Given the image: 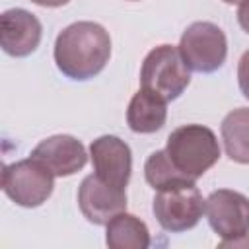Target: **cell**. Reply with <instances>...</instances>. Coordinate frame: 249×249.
Returning a JSON list of instances; mask_svg holds the SVG:
<instances>
[{"label": "cell", "instance_id": "6da1fadb", "mask_svg": "<svg viewBox=\"0 0 249 249\" xmlns=\"http://www.w3.org/2000/svg\"><path fill=\"white\" fill-rule=\"evenodd\" d=\"M111 58V37L95 21H76L64 27L54 41L58 70L76 82L95 78Z\"/></svg>", "mask_w": 249, "mask_h": 249}, {"label": "cell", "instance_id": "7a4b0ae2", "mask_svg": "<svg viewBox=\"0 0 249 249\" xmlns=\"http://www.w3.org/2000/svg\"><path fill=\"white\" fill-rule=\"evenodd\" d=\"M165 152L187 177L196 181L218 161L220 144L208 126L183 124L169 134Z\"/></svg>", "mask_w": 249, "mask_h": 249}, {"label": "cell", "instance_id": "3957f363", "mask_svg": "<svg viewBox=\"0 0 249 249\" xmlns=\"http://www.w3.org/2000/svg\"><path fill=\"white\" fill-rule=\"evenodd\" d=\"M140 84L144 89L161 95L165 101L177 99L191 84V68L179 47L160 45L152 49L142 62Z\"/></svg>", "mask_w": 249, "mask_h": 249}, {"label": "cell", "instance_id": "277c9868", "mask_svg": "<svg viewBox=\"0 0 249 249\" xmlns=\"http://www.w3.org/2000/svg\"><path fill=\"white\" fill-rule=\"evenodd\" d=\"M206 200L195 183H183L160 189L154 196V216L158 224L171 233H181L195 228L204 214Z\"/></svg>", "mask_w": 249, "mask_h": 249}, {"label": "cell", "instance_id": "5b68a950", "mask_svg": "<svg viewBox=\"0 0 249 249\" xmlns=\"http://www.w3.org/2000/svg\"><path fill=\"white\" fill-rule=\"evenodd\" d=\"M0 185L6 196L12 198L16 204L23 208H35L51 196L54 187V175L35 158H27L4 165Z\"/></svg>", "mask_w": 249, "mask_h": 249}, {"label": "cell", "instance_id": "8992f818", "mask_svg": "<svg viewBox=\"0 0 249 249\" xmlns=\"http://www.w3.org/2000/svg\"><path fill=\"white\" fill-rule=\"evenodd\" d=\"M179 51L187 66L200 74H212L220 70L228 56V41L224 31L212 21L191 23L179 43Z\"/></svg>", "mask_w": 249, "mask_h": 249}, {"label": "cell", "instance_id": "52a82bcc", "mask_svg": "<svg viewBox=\"0 0 249 249\" xmlns=\"http://www.w3.org/2000/svg\"><path fill=\"white\" fill-rule=\"evenodd\" d=\"M204 214L210 228L222 235L224 241H233L249 233V198L237 191L218 189L210 193Z\"/></svg>", "mask_w": 249, "mask_h": 249}, {"label": "cell", "instance_id": "ba28073f", "mask_svg": "<svg viewBox=\"0 0 249 249\" xmlns=\"http://www.w3.org/2000/svg\"><path fill=\"white\" fill-rule=\"evenodd\" d=\"M78 204L88 222L107 226L117 214L126 210V189H117L93 173L82 181Z\"/></svg>", "mask_w": 249, "mask_h": 249}, {"label": "cell", "instance_id": "9c48e42d", "mask_svg": "<svg viewBox=\"0 0 249 249\" xmlns=\"http://www.w3.org/2000/svg\"><path fill=\"white\" fill-rule=\"evenodd\" d=\"M89 156L95 175L101 181L117 189H126L132 171V154L124 140L111 134L99 136L91 142Z\"/></svg>", "mask_w": 249, "mask_h": 249}, {"label": "cell", "instance_id": "30bf717a", "mask_svg": "<svg viewBox=\"0 0 249 249\" xmlns=\"http://www.w3.org/2000/svg\"><path fill=\"white\" fill-rule=\"evenodd\" d=\"M41 21L27 10L12 8L0 18V47L6 54L21 58L37 51L41 43Z\"/></svg>", "mask_w": 249, "mask_h": 249}, {"label": "cell", "instance_id": "8fae6325", "mask_svg": "<svg viewBox=\"0 0 249 249\" xmlns=\"http://www.w3.org/2000/svg\"><path fill=\"white\" fill-rule=\"evenodd\" d=\"M31 158L41 161L54 177L74 175L88 161L84 144L78 138L68 136V134H56V136H49L41 140L33 148Z\"/></svg>", "mask_w": 249, "mask_h": 249}, {"label": "cell", "instance_id": "7c38bea8", "mask_svg": "<svg viewBox=\"0 0 249 249\" xmlns=\"http://www.w3.org/2000/svg\"><path fill=\"white\" fill-rule=\"evenodd\" d=\"M165 105H167V101L161 95L140 88L132 95L128 109H126L128 128L138 134H152V132L160 130L167 119Z\"/></svg>", "mask_w": 249, "mask_h": 249}, {"label": "cell", "instance_id": "4fadbf2b", "mask_svg": "<svg viewBox=\"0 0 249 249\" xmlns=\"http://www.w3.org/2000/svg\"><path fill=\"white\" fill-rule=\"evenodd\" d=\"M226 156L237 163H249V109L230 111L220 126Z\"/></svg>", "mask_w": 249, "mask_h": 249}, {"label": "cell", "instance_id": "5bb4252c", "mask_svg": "<svg viewBox=\"0 0 249 249\" xmlns=\"http://www.w3.org/2000/svg\"><path fill=\"white\" fill-rule=\"evenodd\" d=\"M107 245L109 247H148L150 235L144 222L136 216L121 212L107 224Z\"/></svg>", "mask_w": 249, "mask_h": 249}, {"label": "cell", "instance_id": "9a60e30c", "mask_svg": "<svg viewBox=\"0 0 249 249\" xmlns=\"http://www.w3.org/2000/svg\"><path fill=\"white\" fill-rule=\"evenodd\" d=\"M144 175H146L148 185L154 191L183 185V183H195L171 161V158L167 156L165 150H156L148 156V160L144 163Z\"/></svg>", "mask_w": 249, "mask_h": 249}, {"label": "cell", "instance_id": "2e32d148", "mask_svg": "<svg viewBox=\"0 0 249 249\" xmlns=\"http://www.w3.org/2000/svg\"><path fill=\"white\" fill-rule=\"evenodd\" d=\"M237 82H239V89H241L243 97L249 99V51H245L243 56L239 58V64H237Z\"/></svg>", "mask_w": 249, "mask_h": 249}, {"label": "cell", "instance_id": "e0dca14e", "mask_svg": "<svg viewBox=\"0 0 249 249\" xmlns=\"http://www.w3.org/2000/svg\"><path fill=\"white\" fill-rule=\"evenodd\" d=\"M237 21H239V25L245 29V33H249V0H243V2L239 4Z\"/></svg>", "mask_w": 249, "mask_h": 249}, {"label": "cell", "instance_id": "ac0fdd59", "mask_svg": "<svg viewBox=\"0 0 249 249\" xmlns=\"http://www.w3.org/2000/svg\"><path fill=\"white\" fill-rule=\"evenodd\" d=\"M33 4H39V6H45V8H58V6H64L68 4L70 0H31Z\"/></svg>", "mask_w": 249, "mask_h": 249}, {"label": "cell", "instance_id": "d6986e66", "mask_svg": "<svg viewBox=\"0 0 249 249\" xmlns=\"http://www.w3.org/2000/svg\"><path fill=\"white\" fill-rule=\"evenodd\" d=\"M222 2H226V4H241L243 0H222Z\"/></svg>", "mask_w": 249, "mask_h": 249}, {"label": "cell", "instance_id": "ffe728a7", "mask_svg": "<svg viewBox=\"0 0 249 249\" xmlns=\"http://www.w3.org/2000/svg\"><path fill=\"white\" fill-rule=\"evenodd\" d=\"M126 2H138V0H126Z\"/></svg>", "mask_w": 249, "mask_h": 249}]
</instances>
